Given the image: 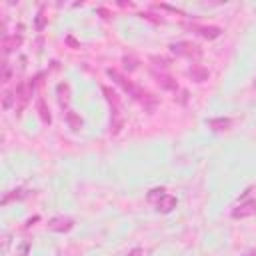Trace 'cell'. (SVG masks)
<instances>
[{"mask_svg":"<svg viewBox=\"0 0 256 256\" xmlns=\"http://www.w3.org/2000/svg\"><path fill=\"white\" fill-rule=\"evenodd\" d=\"M106 74L118 84V86H122L124 88V92H128V96H132L134 100H138L146 110H154L156 108V104H158V100H156V96H152L150 92H146V90H142V88H138L136 84H132L124 74H120L118 70H114V68H108L106 70Z\"/></svg>","mask_w":256,"mask_h":256,"instance_id":"cell-1","label":"cell"},{"mask_svg":"<svg viewBox=\"0 0 256 256\" xmlns=\"http://www.w3.org/2000/svg\"><path fill=\"white\" fill-rule=\"evenodd\" d=\"M16 92H12V90H6L4 94H2V108L4 110H10L14 104H16V96H14Z\"/></svg>","mask_w":256,"mask_h":256,"instance_id":"cell-17","label":"cell"},{"mask_svg":"<svg viewBox=\"0 0 256 256\" xmlns=\"http://www.w3.org/2000/svg\"><path fill=\"white\" fill-rule=\"evenodd\" d=\"M256 214V198H250V200H242L240 204H236L230 212V216L234 220H240V218H248V216H254Z\"/></svg>","mask_w":256,"mask_h":256,"instance_id":"cell-3","label":"cell"},{"mask_svg":"<svg viewBox=\"0 0 256 256\" xmlns=\"http://www.w3.org/2000/svg\"><path fill=\"white\" fill-rule=\"evenodd\" d=\"M72 228H74V220L70 216H54L48 220V230H52V232L64 234V232H70Z\"/></svg>","mask_w":256,"mask_h":256,"instance_id":"cell-5","label":"cell"},{"mask_svg":"<svg viewBox=\"0 0 256 256\" xmlns=\"http://www.w3.org/2000/svg\"><path fill=\"white\" fill-rule=\"evenodd\" d=\"M56 96H58L60 108H68V104H70V86L66 82H60L56 86Z\"/></svg>","mask_w":256,"mask_h":256,"instance_id":"cell-12","label":"cell"},{"mask_svg":"<svg viewBox=\"0 0 256 256\" xmlns=\"http://www.w3.org/2000/svg\"><path fill=\"white\" fill-rule=\"evenodd\" d=\"M254 90H256V80H254Z\"/></svg>","mask_w":256,"mask_h":256,"instance_id":"cell-26","label":"cell"},{"mask_svg":"<svg viewBox=\"0 0 256 256\" xmlns=\"http://www.w3.org/2000/svg\"><path fill=\"white\" fill-rule=\"evenodd\" d=\"M164 194H166V190L160 186V188H152V190L148 192V196H146V198H148V202H150V204H156Z\"/></svg>","mask_w":256,"mask_h":256,"instance_id":"cell-18","label":"cell"},{"mask_svg":"<svg viewBox=\"0 0 256 256\" xmlns=\"http://www.w3.org/2000/svg\"><path fill=\"white\" fill-rule=\"evenodd\" d=\"M66 42H68V44H70L72 48H80V44H78V42H76V40H74L72 36H68V38H66Z\"/></svg>","mask_w":256,"mask_h":256,"instance_id":"cell-24","label":"cell"},{"mask_svg":"<svg viewBox=\"0 0 256 256\" xmlns=\"http://www.w3.org/2000/svg\"><path fill=\"white\" fill-rule=\"evenodd\" d=\"M154 206H156V210H158L160 214H168V212H172V210L176 208V196H172V194H164Z\"/></svg>","mask_w":256,"mask_h":256,"instance_id":"cell-10","label":"cell"},{"mask_svg":"<svg viewBox=\"0 0 256 256\" xmlns=\"http://www.w3.org/2000/svg\"><path fill=\"white\" fill-rule=\"evenodd\" d=\"M32 90H34V80H22L18 86H16V102H18V110H22L30 96H32Z\"/></svg>","mask_w":256,"mask_h":256,"instance_id":"cell-4","label":"cell"},{"mask_svg":"<svg viewBox=\"0 0 256 256\" xmlns=\"http://www.w3.org/2000/svg\"><path fill=\"white\" fill-rule=\"evenodd\" d=\"M206 124H208V128H210L212 132H226V130H230V126H232V120H230V118H224V116H218V118L206 120Z\"/></svg>","mask_w":256,"mask_h":256,"instance_id":"cell-9","label":"cell"},{"mask_svg":"<svg viewBox=\"0 0 256 256\" xmlns=\"http://www.w3.org/2000/svg\"><path fill=\"white\" fill-rule=\"evenodd\" d=\"M152 76H154V80L158 82L160 88H164V90H178V82H176L172 76H168V74H158V72H152Z\"/></svg>","mask_w":256,"mask_h":256,"instance_id":"cell-11","label":"cell"},{"mask_svg":"<svg viewBox=\"0 0 256 256\" xmlns=\"http://www.w3.org/2000/svg\"><path fill=\"white\" fill-rule=\"evenodd\" d=\"M110 134L116 136L122 126H124V116H122V106H110Z\"/></svg>","mask_w":256,"mask_h":256,"instance_id":"cell-7","label":"cell"},{"mask_svg":"<svg viewBox=\"0 0 256 256\" xmlns=\"http://www.w3.org/2000/svg\"><path fill=\"white\" fill-rule=\"evenodd\" d=\"M20 44H22V36L20 34H12V36H4L2 38V50H4V54H10Z\"/></svg>","mask_w":256,"mask_h":256,"instance_id":"cell-13","label":"cell"},{"mask_svg":"<svg viewBox=\"0 0 256 256\" xmlns=\"http://www.w3.org/2000/svg\"><path fill=\"white\" fill-rule=\"evenodd\" d=\"M186 28H188V30H192V32H196L198 36H202V38H206V40H214V38H218V36L222 34V28H218V26H202V24H188Z\"/></svg>","mask_w":256,"mask_h":256,"instance_id":"cell-6","label":"cell"},{"mask_svg":"<svg viewBox=\"0 0 256 256\" xmlns=\"http://www.w3.org/2000/svg\"><path fill=\"white\" fill-rule=\"evenodd\" d=\"M46 22H48V18L44 16V10H40V12L36 14V30H44Z\"/></svg>","mask_w":256,"mask_h":256,"instance_id":"cell-20","label":"cell"},{"mask_svg":"<svg viewBox=\"0 0 256 256\" xmlns=\"http://www.w3.org/2000/svg\"><path fill=\"white\" fill-rule=\"evenodd\" d=\"M170 50L176 56H182V58H188V60H198L202 56V48L198 44H194V42H188V40L172 42L170 44Z\"/></svg>","mask_w":256,"mask_h":256,"instance_id":"cell-2","label":"cell"},{"mask_svg":"<svg viewBox=\"0 0 256 256\" xmlns=\"http://www.w3.org/2000/svg\"><path fill=\"white\" fill-rule=\"evenodd\" d=\"M102 94L106 96V100H108V104H110V106H122V104H120V98H118V94H116L112 88H108V86H102Z\"/></svg>","mask_w":256,"mask_h":256,"instance_id":"cell-16","label":"cell"},{"mask_svg":"<svg viewBox=\"0 0 256 256\" xmlns=\"http://www.w3.org/2000/svg\"><path fill=\"white\" fill-rule=\"evenodd\" d=\"M126 256H144V250H142V248H132Z\"/></svg>","mask_w":256,"mask_h":256,"instance_id":"cell-23","label":"cell"},{"mask_svg":"<svg viewBox=\"0 0 256 256\" xmlns=\"http://www.w3.org/2000/svg\"><path fill=\"white\" fill-rule=\"evenodd\" d=\"M122 62H124V68H126L128 72H132V70H136V68H138V60H136V58H132V56H124V58H122Z\"/></svg>","mask_w":256,"mask_h":256,"instance_id":"cell-19","label":"cell"},{"mask_svg":"<svg viewBox=\"0 0 256 256\" xmlns=\"http://www.w3.org/2000/svg\"><path fill=\"white\" fill-rule=\"evenodd\" d=\"M186 74H188L194 82H204V80L210 78V70H208L206 66H202V64H192Z\"/></svg>","mask_w":256,"mask_h":256,"instance_id":"cell-8","label":"cell"},{"mask_svg":"<svg viewBox=\"0 0 256 256\" xmlns=\"http://www.w3.org/2000/svg\"><path fill=\"white\" fill-rule=\"evenodd\" d=\"M10 76H12L10 62H6V60H4V64H2V82H8V80H10Z\"/></svg>","mask_w":256,"mask_h":256,"instance_id":"cell-21","label":"cell"},{"mask_svg":"<svg viewBox=\"0 0 256 256\" xmlns=\"http://www.w3.org/2000/svg\"><path fill=\"white\" fill-rule=\"evenodd\" d=\"M150 60H152V62H156V64H158V66H162V68H166V66L170 64V60H166V58H158V56H152Z\"/></svg>","mask_w":256,"mask_h":256,"instance_id":"cell-22","label":"cell"},{"mask_svg":"<svg viewBox=\"0 0 256 256\" xmlns=\"http://www.w3.org/2000/svg\"><path fill=\"white\" fill-rule=\"evenodd\" d=\"M36 110H38V116H40V120H42L44 124H50V122H52V116H50V110H48L44 98H38V102H36Z\"/></svg>","mask_w":256,"mask_h":256,"instance_id":"cell-15","label":"cell"},{"mask_svg":"<svg viewBox=\"0 0 256 256\" xmlns=\"http://www.w3.org/2000/svg\"><path fill=\"white\" fill-rule=\"evenodd\" d=\"M66 124L74 130V132H78V130H82V126H84V122H82V118L74 112V110H66Z\"/></svg>","mask_w":256,"mask_h":256,"instance_id":"cell-14","label":"cell"},{"mask_svg":"<svg viewBox=\"0 0 256 256\" xmlns=\"http://www.w3.org/2000/svg\"><path fill=\"white\" fill-rule=\"evenodd\" d=\"M242 256H256V248H252V250H248V252H244Z\"/></svg>","mask_w":256,"mask_h":256,"instance_id":"cell-25","label":"cell"}]
</instances>
